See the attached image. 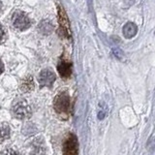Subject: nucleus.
<instances>
[{"instance_id": "nucleus-1", "label": "nucleus", "mask_w": 155, "mask_h": 155, "mask_svg": "<svg viewBox=\"0 0 155 155\" xmlns=\"http://www.w3.org/2000/svg\"><path fill=\"white\" fill-rule=\"evenodd\" d=\"M53 107L56 113L59 115L67 116L70 110V97L66 92H61L58 94L53 101Z\"/></svg>"}, {"instance_id": "nucleus-2", "label": "nucleus", "mask_w": 155, "mask_h": 155, "mask_svg": "<svg viewBox=\"0 0 155 155\" xmlns=\"http://www.w3.org/2000/svg\"><path fill=\"white\" fill-rule=\"evenodd\" d=\"M12 111L15 117L18 119H26L31 115V108L25 100L15 102L12 107Z\"/></svg>"}, {"instance_id": "nucleus-3", "label": "nucleus", "mask_w": 155, "mask_h": 155, "mask_svg": "<svg viewBox=\"0 0 155 155\" xmlns=\"http://www.w3.org/2000/svg\"><path fill=\"white\" fill-rule=\"evenodd\" d=\"M12 23L18 30H25L31 25V21L26 14L21 11H16L12 17Z\"/></svg>"}, {"instance_id": "nucleus-4", "label": "nucleus", "mask_w": 155, "mask_h": 155, "mask_svg": "<svg viewBox=\"0 0 155 155\" xmlns=\"http://www.w3.org/2000/svg\"><path fill=\"white\" fill-rule=\"evenodd\" d=\"M63 155H78V142L74 135L70 134L63 143Z\"/></svg>"}, {"instance_id": "nucleus-5", "label": "nucleus", "mask_w": 155, "mask_h": 155, "mask_svg": "<svg viewBox=\"0 0 155 155\" xmlns=\"http://www.w3.org/2000/svg\"><path fill=\"white\" fill-rule=\"evenodd\" d=\"M55 78L56 77L52 71L45 69L39 73L38 81H39V84H40L41 87H44V86L50 87L53 84V82L55 81Z\"/></svg>"}, {"instance_id": "nucleus-6", "label": "nucleus", "mask_w": 155, "mask_h": 155, "mask_svg": "<svg viewBox=\"0 0 155 155\" xmlns=\"http://www.w3.org/2000/svg\"><path fill=\"white\" fill-rule=\"evenodd\" d=\"M58 18H59L60 23V31L63 32L64 36H68L69 35V22H68L65 12L63 11L61 7H59V11H58Z\"/></svg>"}, {"instance_id": "nucleus-7", "label": "nucleus", "mask_w": 155, "mask_h": 155, "mask_svg": "<svg viewBox=\"0 0 155 155\" xmlns=\"http://www.w3.org/2000/svg\"><path fill=\"white\" fill-rule=\"evenodd\" d=\"M71 64L70 63H67L65 61H61L59 64H58L57 70L59 75L62 78H69L71 73H72V68H71Z\"/></svg>"}, {"instance_id": "nucleus-8", "label": "nucleus", "mask_w": 155, "mask_h": 155, "mask_svg": "<svg viewBox=\"0 0 155 155\" xmlns=\"http://www.w3.org/2000/svg\"><path fill=\"white\" fill-rule=\"evenodd\" d=\"M138 31V27L133 22H127L123 26V35L125 38H133Z\"/></svg>"}, {"instance_id": "nucleus-9", "label": "nucleus", "mask_w": 155, "mask_h": 155, "mask_svg": "<svg viewBox=\"0 0 155 155\" xmlns=\"http://www.w3.org/2000/svg\"><path fill=\"white\" fill-rule=\"evenodd\" d=\"M34 89V81L31 76L26 77L25 79L21 81V90L22 92H30Z\"/></svg>"}, {"instance_id": "nucleus-10", "label": "nucleus", "mask_w": 155, "mask_h": 155, "mask_svg": "<svg viewBox=\"0 0 155 155\" xmlns=\"http://www.w3.org/2000/svg\"><path fill=\"white\" fill-rule=\"evenodd\" d=\"M10 126L7 123H0V142L7 140L10 137Z\"/></svg>"}, {"instance_id": "nucleus-11", "label": "nucleus", "mask_w": 155, "mask_h": 155, "mask_svg": "<svg viewBox=\"0 0 155 155\" xmlns=\"http://www.w3.org/2000/svg\"><path fill=\"white\" fill-rule=\"evenodd\" d=\"M53 29V26L52 24L50 22V21H42L40 24H39V30L42 34L44 35H48V34H50Z\"/></svg>"}, {"instance_id": "nucleus-12", "label": "nucleus", "mask_w": 155, "mask_h": 155, "mask_svg": "<svg viewBox=\"0 0 155 155\" xmlns=\"http://www.w3.org/2000/svg\"><path fill=\"white\" fill-rule=\"evenodd\" d=\"M44 152H45V148H44V145L41 144V142H36L33 143L30 155H44Z\"/></svg>"}, {"instance_id": "nucleus-13", "label": "nucleus", "mask_w": 155, "mask_h": 155, "mask_svg": "<svg viewBox=\"0 0 155 155\" xmlns=\"http://www.w3.org/2000/svg\"><path fill=\"white\" fill-rule=\"evenodd\" d=\"M0 155H19V153L12 148H7L0 152Z\"/></svg>"}, {"instance_id": "nucleus-14", "label": "nucleus", "mask_w": 155, "mask_h": 155, "mask_svg": "<svg viewBox=\"0 0 155 155\" xmlns=\"http://www.w3.org/2000/svg\"><path fill=\"white\" fill-rule=\"evenodd\" d=\"M5 37H6V33H5L3 26L0 24V43H2L5 40Z\"/></svg>"}, {"instance_id": "nucleus-15", "label": "nucleus", "mask_w": 155, "mask_h": 155, "mask_svg": "<svg viewBox=\"0 0 155 155\" xmlns=\"http://www.w3.org/2000/svg\"><path fill=\"white\" fill-rule=\"evenodd\" d=\"M4 71V64H3V62L0 60V75L2 74Z\"/></svg>"}, {"instance_id": "nucleus-16", "label": "nucleus", "mask_w": 155, "mask_h": 155, "mask_svg": "<svg viewBox=\"0 0 155 155\" xmlns=\"http://www.w3.org/2000/svg\"><path fill=\"white\" fill-rule=\"evenodd\" d=\"M1 8H2V3H1V1H0V10H1Z\"/></svg>"}]
</instances>
